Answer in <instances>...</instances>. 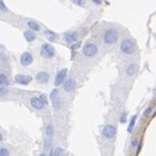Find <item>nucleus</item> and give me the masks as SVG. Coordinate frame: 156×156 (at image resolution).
<instances>
[{
  "instance_id": "obj_1",
  "label": "nucleus",
  "mask_w": 156,
  "mask_h": 156,
  "mask_svg": "<svg viewBox=\"0 0 156 156\" xmlns=\"http://www.w3.org/2000/svg\"><path fill=\"white\" fill-rule=\"evenodd\" d=\"M119 36H120V33H119V31H117L115 28H108V29H106V30L103 32L102 40L105 44L112 45V44H115L117 42Z\"/></svg>"
},
{
  "instance_id": "obj_2",
  "label": "nucleus",
  "mask_w": 156,
  "mask_h": 156,
  "mask_svg": "<svg viewBox=\"0 0 156 156\" xmlns=\"http://www.w3.org/2000/svg\"><path fill=\"white\" fill-rule=\"evenodd\" d=\"M29 102H30V105L33 108H36L38 111H41V110H43L47 106L48 100H47V96L44 94H42L40 96H32V98H30Z\"/></svg>"
},
{
  "instance_id": "obj_3",
  "label": "nucleus",
  "mask_w": 156,
  "mask_h": 156,
  "mask_svg": "<svg viewBox=\"0 0 156 156\" xmlns=\"http://www.w3.org/2000/svg\"><path fill=\"white\" fill-rule=\"evenodd\" d=\"M55 49L52 44L50 43H43V44L40 47V55H41L43 59H52V58L55 57Z\"/></svg>"
},
{
  "instance_id": "obj_4",
  "label": "nucleus",
  "mask_w": 156,
  "mask_h": 156,
  "mask_svg": "<svg viewBox=\"0 0 156 156\" xmlns=\"http://www.w3.org/2000/svg\"><path fill=\"white\" fill-rule=\"evenodd\" d=\"M120 50L121 52L125 55H131L135 52V43L134 41L129 39H124L123 41L121 42V45H120Z\"/></svg>"
},
{
  "instance_id": "obj_5",
  "label": "nucleus",
  "mask_w": 156,
  "mask_h": 156,
  "mask_svg": "<svg viewBox=\"0 0 156 156\" xmlns=\"http://www.w3.org/2000/svg\"><path fill=\"white\" fill-rule=\"evenodd\" d=\"M98 52H99V48L94 42H87L83 45V49H82V54L87 58L95 57Z\"/></svg>"
},
{
  "instance_id": "obj_6",
  "label": "nucleus",
  "mask_w": 156,
  "mask_h": 156,
  "mask_svg": "<svg viewBox=\"0 0 156 156\" xmlns=\"http://www.w3.org/2000/svg\"><path fill=\"white\" fill-rule=\"evenodd\" d=\"M116 126L114 124H106L102 129V135L106 140H112L116 135Z\"/></svg>"
},
{
  "instance_id": "obj_7",
  "label": "nucleus",
  "mask_w": 156,
  "mask_h": 156,
  "mask_svg": "<svg viewBox=\"0 0 156 156\" xmlns=\"http://www.w3.org/2000/svg\"><path fill=\"white\" fill-rule=\"evenodd\" d=\"M66 76H68V69H61L58 71L57 75H55V79H54V87H60L62 85L63 82L66 81Z\"/></svg>"
},
{
  "instance_id": "obj_8",
  "label": "nucleus",
  "mask_w": 156,
  "mask_h": 156,
  "mask_svg": "<svg viewBox=\"0 0 156 156\" xmlns=\"http://www.w3.org/2000/svg\"><path fill=\"white\" fill-rule=\"evenodd\" d=\"M63 41L66 43H74L79 41V32L78 31H69L63 34Z\"/></svg>"
},
{
  "instance_id": "obj_9",
  "label": "nucleus",
  "mask_w": 156,
  "mask_h": 156,
  "mask_svg": "<svg viewBox=\"0 0 156 156\" xmlns=\"http://www.w3.org/2000/svg\"><path fill=\"white\" fill-rule=\"evenodd\" d=\"M63 89L66 92H72L76 89V81L74 78H68L66 79V81L63 82Z\"/></svg>"
},
{
  "instance_id": "obj_10",
  "label": "nucleus",
  "mask_w": 156,
  "mask_h": 156,
  "mask_svg": "<svg viewBox=\"0 0 156 156\" xmlns=\"http://www.w3.org/2000/svg\"><path fill=\"white\" fill-rule=\"evenodd\" d=\"M32 62H33V55L31 54V52L26 51L20 55V64L22 66H30Z\"/></svg>"
},
{
  "instance_id": "obj_11",
  "label": "nucleus",
  "mask_w": 156,
  "mask_h": 156,
  "mask_svg": "<svg viewBox=\"0 0 156 156\" xmlns=\"http://www.w3.org/2000/svg\"><path fill=\"white\" fill-rule=\"evenodd\" d=\"M32 81V76L27 74H17L15 76V82L18 84H21V85H28Z\"/></svg>"
},
{
  "instance_id": "obj_12",
  "label": "nucleus",
  "mask_w": 156,
  "mask_h": 156,
  "mask_svg": "<svg viewBox=\"0 0 156 156\" xmlns=\"http://www.w3.org/2000/svg\"><path fill=\"white\" fill-rule=\"evenodd\" d=\"M36 81L39 84H47L50 81V74L45 71H40L36 75Z\"/></svg>"
},
{
  "instance_id": "obj_13",
  "label": "nucleus",
  "mask_w": 156,
  "mask_h": 156,
  "mask_svg": "<svg viewBox=\"0 0 156 156\" xmlns=\"http://www.w3.org/2000/svg\"><path fill=\"white\" fill-rule=\"evenodd\" d=\"M138 72V66L136 63H129V66L125 68V73L127 76L129 78H133V76H135Z\"/></svg>"
},
{
  "instance_id": "obj_14",
  "label": "nucleus",
  "mask_w": 156,
  "mask_h": 156,
  "mask_svg": "<svg viewBox=\"0 0 156 156\" xmlns=\"http://www.w3.org/2000/svg\"><path fill=\"white\" fill-rule=\"evenodd\" d=\"M27 27L29 28V30L33 31V32H38L41 30V26L34 20H29L27 22Z\"/></svg>"
},
{
  "instance_id": "obj_15",
  "label": "nucleus",
  "mask_w": 156,
  "mask_h": 156,
  "mask_svg": "<svg viewBox=\"0 0 156 156\" xmlns=\"http://www.w3.org/2000/svg\"><path fill=\"white\" fill-rule=\"evenodd\" d=\"M23 37H24V39H26V41H27V42H33L34 40L37 39L36 32H33V31H31V30H26V31H24Z\"/></svg>"
},
{
  "instance_id": "obj_16",
  "label": "nucleus",
  "mask_w": 156,
  "mask_h": 156,
  "mask_svg": "<svg viewBox=\"0 0 156 156\" xmlns=\"http://www.w3.org/2000/svg\"><path fill=\"white\" fill-rule=\"evenodd\" d=\"M44 36L50 42H53L54 40L57 39V33L52 30H49V29H47V30L44 31Z\"/></svg>"
},
{
  "instance_id": "obj_17",
  "label": "nucleus",
  "mask_w": 156,
  "mask_h": 156,
  "mask_svg": "<svg viewBox=\"0 0 156 156\" xmlns=\"http://www.w3.org/2000/svg\"><path fill=\"white\" fill-rule=\"evenodd\" d=\"M136 120H137V114L133 115V116L131 117L129 127H127V132H129V133H132L133 131H134V127H135V124H136Z\"/></svg>"
},
{
  "instance_id": "obj_18",
  "label": "nucleus",
  "mask_w": 156,
  "mask_h": 156,
  "mask_svg": "<svg viewBox=\"0 0 156 156\" xmlns=\"http://www.w3.org/2000/svg\"><path fill=\"white\" fill-rule=\"evenodd\" d=\"M10 83L8 75L5 73H0V87H8Z\"/></svg>"
},
{
  "instance_id": "obj_19",
  "label": "nucleus",
  "mask_w": 156,
  "mask_h": 156,
  "mask_svg": "<svg viewBox=\"0 0 156 156\" xmlns=\"http://www.w3.org/2000/svg\"><path fill=\"white\" fill-rule=\"evenodd\" d=\"M45 135L49 138H51L54 135V127L51 123L47 124V126H45Z\"/></svg>"
},
{
  "instance_id": "obj_20",
  "label": "nucleus",
  "mask_w": 156,
  "mask_h": 156,
  "mask_svg": "<svg viewBox=\"0 0 156 156\" xmlns=\"http://www.w3.org/2000/svg\"><path fill=\"white\" fill-rule=\"evenodd\" d=\"M51 102H52V105H53V108H55V110H59V108H61V106H62V100H61L60 98H57V99L51 101Z\"/></svg>"
},
{
  "instance_id": "obj_21",
  "label": "nucleus",
  "mask_w": 156,
  "mask_h": 156,
  "mask_svg": "<svg viewBox=\"0 0 156 156\" xmlns=\"http://www.w3.org/2000/svg\"><path fill=\"white\" fill-rule=\"evenodd\" d=\"M52 156H64V150L62 147H55L53 150Z\"/></svg>"
},
{
  "instance_id": "obj_22",
  "label": "nucleus",
  "mask_w": 156,
  "mask_h": 156,
  "mask_svg": "<svg viewBox=\"0 0 156 156\" xmlns=\"http://www.w3.org/2000/svg\"><path fill=\"white\" fill-rule=\"evenodd\" d=\"M57 98H59V91H58V89H53V90L51 91L50 95H49V99L51 100V101H53V100H55Z\"/></svg>"
},
{
  "instance_id": "obj_23",
  "label": "nucleus",
  "mask_w": 156,
  "mask_h": 156,
  "mask_svg": "<svg viewBox=\"0 0 156 156\" xmlns=\"http://www.w3.org/2000/svg\"><path fill=\"white\" fill-rule=\"evenodd\" d=\"M9 90L7 87H0V98H5L6 95H8Z\"/></svg>"
},
{
  "instance_id": "obj_24",
  "label": "nucleus",
  "mask_w": 156,
  "mask_h": 156,
  "mask_svg": "<svg viewBox=\"0 0 156 156\" xmlns=\"http://www.w3.org/2000/svg\"><path fill=\"white\" fill-rule=\"evenodd\" d=\"M0 156H10V152L6 147H0Z\"/></svg>"
},
{
  "instance_id": "obj_25",
  "label": "nucleus",
  "mask_w": 156,
  "mask_h": 156,
  "mask_svg": "<svg viewBox=\"0 0 156 156\" xmlns=\"http://www.w3.org/2000/svg\"><path fill=\"white\" fill-rule=\"evenodd\" d=\"M0 11L1 12H7L8 11V8H7L6 3L3 0H0Z\"/></svg>"
},
{
  "instance_id": "obj_26",
  "label": "nucleus",
  "mask_w": 156,
  "mask_h": 156,
  "mask_svg": "<svg viewBox=\"0 0 156 156\" xmlns=\"http://www.w3.org/2000/svg\"><path fill=\"white\" fill-rule=\"evenodd\" d=\"M81 43H82L81 41H76V42H74V43H72V45H71V50H72V51L78 50V49L81 47Z\"/></svg>"
},
{
  "instance_id": "obj_27",
  "label": "nucleus",
  "mask_w": 156,
  "mask_h": 156,
  "mask_svg": "<svg viewBox=\"0 0 156 156\" xmlns=\"http://www.w3.org/2000/svg\"><path fill=\"white\" fill-rule=\"evenodd\" d=\"M126 120H127V113H126V112H123V113L121 114V116H120V122L123 124V123H125V122H126Z\"/></svg>"
},
{
  "instance_id": "obj_28",
  "label": "nucleus",
  "mask_w": 156,
  "mask_h": 156,
  "mask_svg": "<svg viewBox=\"0 0 156 156\" xmlns=\"http://www.w3.org/2000/svg\"><path fill=\"white\" fill-rule=\"evenodd\" d=\"M137 144H138L137 138H133L132 142H131V147H132V148H136V147H137Z\"/></svg>"
},
{
  "instance_id": "obj_29",
  "label": "nucleus",
  "mask_w": 156,
  "mask_h": 156,
  "mask_svg": "<svg viewBox=\"0 0 156 156\" xmlns=\"http://www.w3.org/2000/svg\"><path fill=\"white\" fill-rule=\"evenodd\" d=\"M72 1L76 6H83L84 2H85V0H72Z\"/></svg>"
},
{
  "instance_id": "obj_30",
  "label": "nucleus",
  "mask_w": 156,
  "mask_h": 156,
  "mask_svg": "<svg viewBox=\"0 0 156 156\" xmlns=\"http://www.w3.org/2000/svg\"><path fill=\"white\" fill-rule=\"evenodd\" d=\"M152 111H153V108H146V110L144 111V116H145V117H148V116H150L151 113H152Z\"/></svg>"
},
{
  "instance_id": "obj_31",
  "label": "nucleus",
  "mask_w": 156,
  "mask_h": 156,
  "mask_svg": "<svg viewBox=\"0 0 156 156\" xmlns=\"http://www.w3.org/2000/svg\"><path fill=\"white\" fill-rule=\"evenodd\" d=\"M91 1H92L93 3H95V5H101V3H102L101 0H91Z\"/></svg>"
},
{
  "instance_id": "obj_32",
  "label": "nucleus",
  "mask_w": 156,
  "mask_h": 156,
  "mask_svg": "<svg viewBox=\"0 0 156 156\" xmlns=\"http://www.w3.org/2000/svg\"><path fill=\"white\" fill-rule=\"evenodd\" d=\"M3 141V134L1 133V131H0V143Z\"/></svg>"
},
{
  "instance_id": "obj_33",
  "label": "nucleus",
  "mask_w": 156,
  "mask_h": 156,
  "mask_svg": "<svg viewBox=\"0 0 156 156\" xmlns=\"http://www.w3.org/2000/svg\"><path fill=\"white\" fill-rule=\"evenodd\" d=\"M39 156H48V155H47V153H41Z\"/></svg>"
}]
</instances>
